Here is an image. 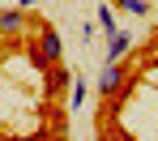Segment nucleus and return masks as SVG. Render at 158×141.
Returning a JSON list of instances; mask_svg holds the SVG:
<instances>
[{"label": "nucleus", "instance_id": "1", "mask_svg": "<svg viewBox=\"0 0 158 141\" xmlns=\"http://www.w3.org/2000/svg\"><path fill=\"white\" fill-rule=\"evenodd\" d=\"M124 90H128L124 64H120V60H107L103 73H98V94H103V98H124Z\"/></svg>", "mask_w": 158, "mask_h": 141}, {"label": "nucleus", "instance_id": "2", "mask_svg": "<svg viewBox=\"0 0 158 141\" xmlns=\"http://www.w3.org/2000/svg\"><path fill=\"white\" fill-rule=\"evenodd\" d=\"M60 56H64V39H60L56 30H43V34H39V47L30 52V60H34L39 68H52V64H60Z\"/></svg>", "mask_w": 158, "mask_h": 141}, {"label": "nucleus", "instance_id": "3", "mask_svg": "<svg viewBox=\"0 0 158 141\" xmlns=\"http://www.w3.org/2000/svg\"><path fill=\"white\" fill-rule=\"evenodd\" d=\"M22 30H30L26 9H4V13H0V34H4V39H13V34H22Z\"/></svg>", "mask_w": 158, "mask_h": 141}, {"label": "nucleus", "instance_id": "4", "mask_svg": "<svg viewBox=\"0 0 158 141\" xmlns=\"http://www.w3.org/2000/svg\"><path fill=\"white\" fill-rule=\"evenodd\" d=\"M132 47V39L124 34V30H115V34H107V60H124Z\"/></svg>", "mask_w": 158, "mask_h": 141}, {"label": "nucleus", "instance_id": "5", "mask_svg": "<svg viewBox=\"0 0 158 141\" xmlns=\"http://www.w3.org/2000/svg\"><path fill=\"white\" fill-rule=\"evenodd\" d=\"M94 22H98V30H103V34H115V30H120V26H115V13H111L107 4L98 9V13H94Z\"/></svg>", "mask_w": 158, "mask_h": 141}, {"label": "nucleus", "instance_id": "6", "mask_svg": "<svg viewBox=\"0 0 158 141\" xmlns=\"http://www.w3.org/2000/svg\"><path fill=\"white\" fill-rule=\"evenodd\" d=\"M69 103H73V107L85 103V81H73V98H69Z\"/></svg>", "mask_w": 158, "mask_h": 141}, {"label": "nucleus", "instance_id": "7", "mask_svg": "<svg viewBox=\"0 0 158 141\" xmlns=\"http://www.w3.org/2000/svg\"><path fill=\"white\" fill-rule=\"evenodd\" d=\"M120 4H124L128 13H150V4H145V0H120Z\"/></svg>", "mask_w": 158, "mask_h": 141}, {"label": "nucleus", "instance_id": "8", "mask_svg": "<svg viewBox=\"0 0 158 141\" xmlns=\"http://www.w3.org/2000/svg\"><path fill=\"white\" fill-rule=\"evenodd\" d=\"M150 47H154V52H158V30H154V34H150Z\"/></svg>", "mask_w": 158, "mask_h": 141}, {"label": "nucleus", "instance_id": "9", "mask_svg": "<svg viewBox=\"0 0 158 141\" xmlns=\"http://www.w3.org/2000/svg\"><path fill=\"white\" fill-rule=\"evenodd\" d=\"M30 4H34V0H17V9H30Z\"/></svg>", "mask_w": 158, "mask_h": 141}]
</instances>
